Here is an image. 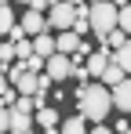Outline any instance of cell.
<instances>
[{
	"mask_svg": "<svg viewBox=\"0 0 131 134\" xmlns=\"http://www.w3.org/2000/svg\"><path fill=\"white\" fill-rule=\"evenodd\" d=\"M131 131V123H128V116H120V120H117V134H128Z\"/></svg>",
	"mask_w": 131,
	"mask_h": 134,
	"instance_id": "24",
	"label": "cell"
},
{
	"mask_svg": "<svg viewBox=\"0 0 131 134\" xmlns=\"http://www.w3.org/2000/svg\"><path fill=\"white\" fill-rule=\"evenodd\" d=\"M109 62H113V51H109V47H98V51H91V54H87V72H91V80H102V72H106V65Z\"/></svg>",
	"mask_w": 131,
	"mask_h": 134,
	"instance_id": "5",
	"label": "cell"
},
{
	"mask_svg": "<svg viewBox=\"0 0 131 134\" xmlns=\"http://www.w3.org/2000/svg\"><path fill=\"white\" fill-rule=\"evenodd\" d=\"M26 69H29V72H44V69H47V58L33 54V58H26Z\"/></svg>",
	"mask_w": 131,
	"mask_h": 134,
	"instance_id": "19",
	"label": "cell"
},
{
	"mask_svg": "<svg viewBox=\"0 0 131 134\" xmlns=\"http://www.w3.org/2000/svg\"><path fill=\"white\" fill-rule=\"evenodd\" d=\"M117 29H124V33L131 36V4H128V7H120V15H117Z\"/></svg>",
	"mask_w": 131,
	"mask_h": 134,
	"instance_id": "18",
	"label": "cell"
},
{
	"mask_svg": "<svg viewBox=\"0 0 131 134\" xmlns=\"http://www.w3.org/2000/svg\"><path fill=\"white\" fill-rule=\"evenodd\" d=\"M87 134H117V131H109L106 123H95V127H91V131H87Z\"/></svg>",
	"mask_w": 131,
	"mask_h": 134,
	"instance_id": "25",
	"label": "cell"
},
{
	"mask_svg": "<svg viewBox=\"0 0 131 134\" xmlns=\"http://www.w3.org/2000/svg\"><path fill=\"white\" fill-rule=\"evenodd\" d=\"M55 4H58V0H29V11H51V7H55Z\"/></svg>",
	"mask_w": 131,
	"mask_h": 134,
	"instance_id": "22",
	"label": "cell"
},
{
	"mask_svg": "<svg viewBox=\"0 0 131 134\" xmlns=\"http://www.w3.org/2000/svg\"><path fill=\"white\" fill-rule=\"evenodd\" d=\"M113 62L131 76V36H128V44H124V47H117V51H113Z\"/></svg>",
	"mask_w": 131,
	"mask_h": 134,
	"instance_id": "15",
	"label": "cell"
},
{
	"mask_svg": "<svg viewBox=\"0 0 131 134\" xmlns=\"http://www.w3.org/2000/svg\"><path fill=\"white\" fill-rule=\"evenodd\" d=\"M109 91H113V109L131 112V80H120L117 87H109Z\"/></svg>",
	"mask_w": 131,
	"mask_h": 134,
	"instance_id": "8",
	"label": "cell"
},
{
	"mask_svg": "<svg viewBox=\"0 0 131 134\" xmlns=\"http://www.w3.org/2000/svg\"><path fill=\"white\" fill-rule=\"evenodd\" d=\"M58 134H87V120L84 116H66L58 123Z\"/></svg>",
	"mask_w": 131,
	"mask_h": 134,
	"instance_id": "11",
	"label": "cell"
},
{
	"mask_svg": "<svg viewBox=\"0 0 131 134\" xmlns=\"http://www.w3.org/2000/svg\"><path fill=\"white\" fill-rule=\"evenodd\" d=\"M77 109L87 123H106V116L113 112V91L106 83H84L77 87Z\"/></svg>",
	"mask_w": 131,
	"mask_h": 134,
	"instance_id": "1",
	"label": "cell"
},
{
	"mask_svg": "<svg viewBox=\"0 0 131 134\" xmlns=\"http://www.w3.org/2000/svg\"><path fill=\"white\" fill-rule=\"evenodd\" d=\"M80 40H84V36H80L77 29H62V33L55 36V44H58V51H62V54H69V58L77 54V47H80Z\"/></svg>",
	"mask_w": 131,
	"mask_h": 134,
	"instance_id": "7",
	"label": "cell"
},
{
	"mask_svg": "<svg viewBox=\"0 0 131 134\" xmlns=\"http://www.w3.org/2000/svg\"><path fill=\"white\" fill-rule=\"evenodd\" d=\"M15 58H18V54H15V44H11V40H7V44H0V62H7V65H11Z\"/></svg>",
	"mask_w": 131,
	"mask_h": 134,
	"instance_id": "20",
	"label": "cell"
},
{
	"mask_svg": "<svg viewBox=\"0 0 131 134\" xmlns=\"http://www.w3.org/2000/svg\"><path fill=\"white\" fill-rule=\"evenodd\" d=\"M117 15H120V7H117L113 0H91V7H87V25H91V33L98 36V44L117 29Z\"/></svg>",
	"mask_w": 131,
	"mask_h": 134,
	"instance_id": "2",
	"label": "cell"
},
{
	"mask_svg": "<svg viewBox=\"0 0 131 134\" xmlns=\"http://www.w3.org/2000/svg\"><path fill=\"white\" fill-rule=\"evenodd\" d=\"M22 4H29V0H22Z\"/></svg>",
	"mask_w": 131,
	"mask_h": 134,
	"instance_id": "29",
	"label": "cell"
},
{
	"mask_svg": "<svg viewBox=\"0 0 131 134\" xmlns=\"http://www.w3.org/2000/svg\"><path fill=\"white\" fill-rule=\"evenodd\" d=\"M120 80H128V72L117 65V62H109V65H106V72H102V83H106V87H117Z\"/></svg>",
	"mask_w": 131,
	"mask_h": 134,
	"instance_id": "14",
	"label": "cell"
},
{
	"mask_svg": "<svg viewBox=\"0 0 131 134\" xmlns=\"http://www.w3.org/2000/svg\"><path fill=\"white\" fill-rule=\"evenodd\" d=\"M33 51H37L40 58H51V54L58 51V44H55V36H47V33H40V36H33Z\"/></svg>",
	"mask_w": 131,
	"mask_h": 134,
	"instance_id": "10",
	"label": "cell"
},
{
	"mask_svg": "<svg viewBox=\"0 0 131 134\" xmlns=\"http://www.w3.org/2000/svg\"><path fill=\"white\" fill-rule=\"evenodd\" d=\"M18 25H22V33H26V36H40V33H47V18H44L40 11H26Z\"/></svg>",
	"mask_w": 131,
	"mask_h": 134,
	"instance_id": "6",
	"label": "cell"
},
{
	"mask_svg": "<svg viewBox=\"0 0 131 134\" xmlns=\"http://www.w3.org/2000/svg\"><path fill=\"white\" fill-rule=\"evenodd\" d=\"M44 72H47L55 83H58V80H69V72H73V58L62 54V51H55V54L47 58V69H44Z\"/></svg>",
	"mask_w": 131,
	"mask_h": 134,
	"instance_id": "4",
	"label": "cell"
},
{
	"mask_svg": "<svg viewBox=\"0 0 131 134\" xmlns=\"http://www.w3.org/2000/svg\"><path fill=\"white\" fill-rule=\"evenodd\" d=\"M77 25V4H69V0H58L51 11H47V29H73Z\"/></svg>",
	"mask_w": 131,
	"mask_h": 134,
	"instance_id": "3",
	"label": "cell"
},
{
	"mask_svg": "<svg viewBox=\"0 0 131 134\" xmlns=\"http://www.w3.org/2000/svg\"><path fill=\"white\" fill-rule=\"evenodd\" d=\"M113 4H117V7H128V4H131V0H113Z\"/></svg>",
	"mask_w": 131,
	"mask_h": 134,
	"instance_id": "27",
	"label": "cell"
},
{
	"mask_svg": "<svg viewBox=\"0 0 131 134\" xmlns=\"http://www.w3.org/2000/svg\"><path fill=\"white\" fill-rule=\"evenodd\" d=\"M15 25H18V18H15V11H11V4H0V36H7Z\"/></svg>",
	"mask_w": 131,
	"mask_h": 134,
	"instance_id": "13",
	"label": "cell"
},
{
	"mask_svg": "<svg viewBox=\"0 0 131 134\" xmlns=\"http://www.w3.org/2000/svg\"><path fill=\"white\" fill-rule=\"evenodd\" d=\"M11 44H15V54H18L22 62L37 54V51H33V36H22V40H11Z\"/></svg>",
	"mask_w": 131,
	"mask_h": 134,
	"instance_id": "16",
	"label": "cell"
},
{
	"mask_svg": "<svg viewBox=\"0 0 131 134\" xmlns=\"http://www.w3.org/2000/svg\"><path fill=\"white\" fill-rule=\"evenodd\" d=\"M124 44H128V33L124 29H113L106 40H102V47H109V51H117V47H124Z\"/></svg>",
	"mask_w": 131,
	"mask_h": 134,
	"instance_id": "17",
	"label": "cell"
},
{
	"mask_svg": "<svg viewBox=\"0 0 131 134\" xmlns=\"http://www.w3.org/2000/svg\"><path fill=\"white\" fill-rule=\"evenodd\" d=\"M69 76H73L77 83H87V80H91V72H87V65H77V62H73V72H69Z\"/></svg>",
	"mask_w": 131,
	"mask_h": 134,
	"instance_id": "21",
	"label": "cell"
},
{
	"mask_svg": "<svg viewBox=\"0 0 131 134\" xmlns=\"http://www.w3.org/2000/svg\"><path fill=\"white\" fill-rule=\"evenodd\" d=\"M11 87L18 91V94H37V91H40V72H22Z\"/></svg>",
	"mask_w": 131,
	"mask_h": 134,
	"instance_id": "9",
	"label": "cell"
},
{
	"mask_svg": "<svg viewBox=\"0 0 131 134\" xmlns=\"http://www.w3.org/2000/svg\"><path fill=\"white\" fill-rule=\"evenodd\" d=\"M7 131H11V109L0 105V134H7Z\"/></svg>",
	"mask_w": 131,
	"mask_h": 134,
	"instance_id": "23",
	"label": "cell"
},
{
	"mask_svg": "<svg viewBox=\"0 0 131 134\" xmlns=\"http://www.w3.org/2000/svg\"><path fill=\"white\" fill-rule=\"evenodd\" d=\"M33 120H37L40 127H58V123H62V120H58V109H55V105H44V109H37V112H33Z\"/></svg>",
	"mask_w": 131,
	"mask_h": 134,
	"instance_id": "12",
	"label": "cell"
},
{
	"mask_svg": "<svg viewBox=\"0 0 131 134\" xmlns=\"http://www.w3.org/2000/svg\"><path fill=\"white\" fill-rule=\"evenodd\" d=\"M0 4H11V0H0Z\"/></svg>",
	"mask_w": 131,
	"mask_h": 134,
	"instance_id": "28",
	"label": "cell"
},
{
	"mask_svg": "<svg viewBox=\"0 0 131 134\" xmlns=\"http://www.w3.org/2000/svg\"><path fill=\"white\" fill-rule=\"evenodd\" d=\"M7 87H11V80H7V72H0V94H4Z\"/></svg>",
	"mask_w": 131,
	"mask_h": 134,
	"instance_id": "26",
	"label": "cell"
}]
</instances>
